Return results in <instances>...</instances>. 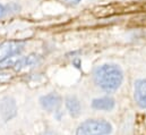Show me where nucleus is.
Returning a JSON list of instances; mask_svg holds the SVG:
<instances>
[{
  "mask_svg": "<svg viewBox=\"0 0 146 135\" xmlns=\"http://www.w3.org/2000/svg\"><path fill=\"white\" fill-rule=\"evenodd\" d=\"M93 80L98 88L110 93L120 88L123 81V73L115 64H103L94 69Z\"/></svg>",
  "mask_w": 146,
  "mask_h": 135,
  "instance_id": "1",
  "label": "nucleus"
},
{
  "mask_svg": "<svg viewBox=\"0 0 146 135\" xmlns=\"http://www.w3.org/2000/svg\"><path fill=\"white\" fill-rule=\"evenodd\" d=\"M112 126L104 119H88L83 122L76 130L75 135H108Z\"/></svg>",
  "mask_w": 146,
  "mask_h": 135,
  "instance_id": "2",
  "label": "nucleus"
},
{
  "mask_svg": "<svg viewBox=\"0 0 146 135\" xmlns=\"http://www.w3.org/2000/svg\"><path fill=\"white\" fill-rule=\"evenodd\" d=\"M40 104L46 111H57L61 104V98L57 93H49L40 98Z\"/></svg>",
  "mask_w": 146,
  "mask_h": 135,
  "instance_id": "3",
  "label": "nucleus"
},
{
  "mask_svg": "<svg viewBox=\"0 0 146 135\" xmlns=\"http://www.w3.org/2000/svg\"><path fill=\"white\" fill-rule=\"evenodd\" d=\"M134 98L141 108L146 109V80H137L135 82Z\"/></svg>",
  "mask_w": 146,
  "mask_h": 135,
  "instance_id": "4",
  "label": "nucleus"
},
{
  "mask_svg": "<svg viewBox=\"0 0 146 135\" xmlns=\"http://www.w3.org/2000/svg\"><path fill=\"white\" fill-rule=\"evenodd\" d=\"M24 45L25 43L22 41H7L0 44V49L5 52V57H15L24 49Z\"/></svg>",
  "mask_w": 146,
  "mask_h": 135,
  "instance_id": "5",
  "label": "nucleus"
},
{
  "mask_svg": "<svg viewBox=\"0 0 146 135\" xmlns=\"http://www.w3.org/2000/svg\"><path fill=\"white\" fill-rule=\"evenodd\" d=\"M0 114L5 120H9L16 115V104L13 99L6 98L0 103Z\"/></svg>",
  "mask_w": 146,
  "mask_h": 135,
  "instance_id": "6",
  "label": "nucleus"
},
{
  "mask_svg": "<svg viewBox=\"0 0 146 135\" xmlns=\"http://www.w3.org/2000/svg\"><path fill=\"white\" fill-rule=\"evenodd\" d=\"M115 106V101L111 97H102L92 101V108L100 111H111Z\"/></svg>",
  "mask_w": 146,
  "mask_h": 135,
  "instance_id": "7",
  "label": "nucleus"
},
{
  "mask_svg": "<svg viewBox=\"0 0 146 135\" xmlns=\"http://www.w3.org/2000/svg\"><path fill=\"white\" fill-rule=\"evenodd\" d=\"M38 61H40V57L36 55H30L27 57H21V58L16 59L14 68L16 70H21V69H25V68L34 67L38 64Z\"/></svg>",
  "mask_w": 146,
  "mask_h": 135,
  "instance_id": "8",
  "label": "nucleus"
},
{
  "mask_svg": "<svg viewBox=\"0 0 146 135\" xmlns=\"http://www.w3.org/2000/svg\"><path fill=\"white\" fill-rule=\"evenodd\" d=\"M66 108L70 116L73 117H78L80 111H82V106L79 100L75 96H69L66 98Z\"/></svg>",
  "mask_w": 146,
  "mask_h": 135,
  "instance_id": "9",
  "label": "nucleus"
},
{
  "mask_svg": "<svg viewBox=\"0 0 146 135\" xmlns=\"http://www.w3.org/2000/svg\"><path fill=\"white\" fill-rule=\"evenodd\" d=\"M5 14H6V8H5V6L0 5V18H1Z\"/></svg>",
  "mask_w": 146,
  "mask_h": 135,
  "instance_id": "10",
  "label": "nucleus"
},
{
  "mask_svg": "<svg viewBox=\"0 0 146 135\" xmlns=\"http://www.w3.org/2000/svg\"><path fill=\"white\" fill-rule=\"evenodd\" d=\"M64 1H66V2H68V3H70V5H77V3H79L82 0H64Z\"/></svg>",
  "mask_w": 146,
  "mask_h": 135,
  "instance_id": "11",
  "label": "nucleus"
},
{
  "mask_svg": "<svg viewBox=\"0 0 146 135\" xmlns=\"http://www.w3.org/2000/svg\"><path fill=\"white\" fill-rule=\"evenodd\" d=\"M43 135H56V134H54L53 132H51V131H48V132H45Z\"/></svg>",
  "mask_w": 146,
  "mask_h": 135,
  "instance_id": "12",
  "label": "nucleus"
}]
</instances>
